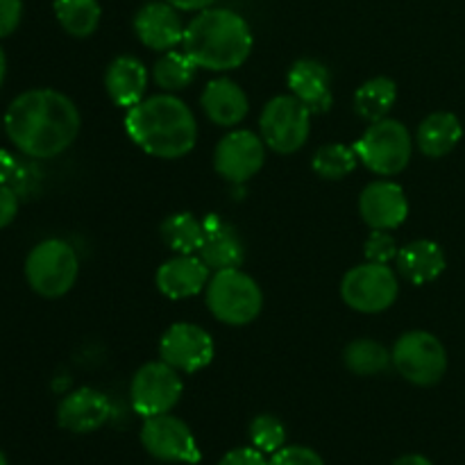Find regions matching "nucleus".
Here are the masks:
<instances>
[{
    "label": "nucleus",
    "instance_id": "37",
    "mask_svg": "<svg viewBox=\"0 0 465 465\" xmlns=\"http://www.w3.org/2000/svg\"><path fill=\"white\" fill-rule=\"evenodd\" d=\"M173 7L182 9V12H203V9L212 7L216 0H166Z\"/></svg>",
    "mask_w": 465,
    "mask_h": 465
},
{
    "label": "nucleus",
    "instance_id": "16",
    "mask_svg": "<svg viewBox=\"0 0 465 465\" xmlns=\"http://www.w3.org/2000/svg\"><path fill=\"white\" fill-rule=\"evenodd\" d=\"M184 30L177 7L166 0L143 5L134 16L136 39L153 50H173L184 41Z\"/></svg>",
    "mask_w": 465,
    "mask_h": 465
},
{
    "label": "nucleus",
    "instance_id": "29",
    "mask_svg": "<svg viewBox=\"0 0 465 465\" xmlns=\"http://www.w3.org/2000/svg\"><path fill=\"white\" fill-rule=\"evenodd\" d=\"M357 162L359 154L354 145L350 148V145L343 143H327L316 150L312 166L322 180H343L357 168Z\"/></svg>",
    "mask_w": 465,
    "mask_h": 465
},
{
    "label": "nucleus",
    "instance_id": "10",
    "mask_svg": "<svg viewBox=\"0 0 465 465\" xmlns=\"http://www.w3.org/2000/svg\"><path fill=\"white\" fill-rule=\"evenodd\" d=\"M184 384L180 380V371L168 366L166 361L145 363L132 377L130 400L139 416L150 418L159 413H171L180 402Z\"/></svg>",
    "mask_w": 465,
    "mask_h": 465
},
{
    "label": "nucleus",
    "instance_id": "1",
    "mask_svg": "<svg viewBox=\"0 0 465 465\" xmlns=\"http://www.w3.org/2000/svg\"><path fill=\"white\" fill-rule=\"evenodd\" d=\"M9 141L30 159H53L71 148L80 132V112L54 89H30L12 100L5 114Z\"/></svg>",
    "mask_w": 465,
    "mask_h": 465
},
{
    "label": "nucleus",
    "instance_id": "32",
    "mask_svg": "<svg viewBox=\"0 0 465 465\" xmlns=\"http://www.w3.org/2000/svg\"><path fill=\"white\" fill-rule=\"evenodd\" d=\"M271 465H325L321 454L304 445H284L271 457Z\"/></svg>",
    "mask_w": 465,
    "mask_h": 465
},
{
    "label": "nucleus",
    "instance_id": "3",
    "mask_svg": "<svg viewBox=\"0 0 465 465\" xmlns=\"http://www.w3.org/2000/svg\"><path fill=\"white\" fill-rule=\"evenodd\" d=\"M184 53L207 71H232L245 64L252 50V30L241 14L207 7L186 25Z\"/></svg>",
    "mask_w": 465,
    "mask_h": 465
},
{
    "label": "nucleus",
    "instance_id": "17",
    "mask_svg": "<svg viewBox=\"0 0 465 465\" xmlns=\"http://www.w3.org/2000/svg\"><path fill=\"white\" fill-rule=\"evenodd\" d=\"M212 280V268L198 254H177L157 271V289L171 300L198 295Z\"/></svg>",
    "mask_w": 465,
    "mask_h": 465
},
{
    "label": "nucleus",
    "instance_id": "36",
    "mask_svg": "<svg viewBox=\"0 0 465 465\" xmlns=\"http://www.w3.org/2000/svg\"><path fill=\"white\" fill-rule=\"evenodd\" d=\"M18 166H21V162L12 153L0 150V184H12V180L18 173Z\"/></svg>",
    "mask_w": 465,
    "mask_h": 465
},
{
    "label": "nucleus",
    "instance_id": "6",
    "mask_svg": "<svg viewBox=\"0 0 465 465\" xmlns=\"http://www.w3.org/2000/svg\"><path fill=\"white\" fill-rule=\"evenodd\" d=\"M359 159L377 175H398L407 168L413 153V139L404 123L381 118L371 123L361 139L354 143Z\"/></svg>",
    "mask_w": 465,
    "mask_h": 465
},
{
    "label": "nucleus",
    "instance_id": "35",
    "mask_svg": "<svg viewBox=\"0 0 465 465\" xmlns=\"http://www.w3.org/2000/svg\"><path fill=\"white\" fill-rule=\"evenodd\" d=\"M18 213V195L12 186L0 184V230L7 227Z\"/></svg>",
    "mask_w": 465,
    "mask_h": 465
},
{
    "label": "nucleus",
    "instance_id": "30",
    "mask_svg": "<svg viewBox=\"0 0 465 465\" xmlns=\"http://www.w3.org/2000/svg\"><path fill=\"white\" fill-rule=\"evenodd\" d=\"M250 440L252 448L262 450L263 454L280 452L286 445V427L280 418L271 416V413H262L250 422Z\"/></svg>",
    "mask_w": 465,
    "mask_h": 465
},
{
    "label": "nucleus",
    "instance_id": "24",
    "mask_svg": "<svg viewBox=\"0 0 465 465\" xmlns=\"http://www.w3.org/2000/svg\"><path fill=\"white\" fill-rule=\"evenodd\" d=\"M395 98H398V86L391 77H372L354 94V112L363 121L377 123L393 109Z\"/></svg>",
    "mask_w": 465,
    "mask_h": 465
},
{
    "label": "nucleus",
    "instance_id": "13",
    "mask_svg": "<svg viewBox=\"0 0 465 465\" xmlns=\"http://www.w3.org/2000/svg\"><path fill=\"white\" fill-rule=\"evenodd\" d=\"M266 159V145L250 130H236L223 136L221 143L216 145L213 154V166L218 175L225 177L227 182H248L250 177L257 175Z\"/></svg>",
    "mask_w": 465,
    "mask_h": 465
},
{
    "label": "nucleus",
    "instance_id": "27",
    "mask_svg": "<svg viewBox=\"0 0 465 465\" xmlns=\"http://www.w3.org/2000/svg\"><path fill=\"white\" fill-rule=\"evenodd\" d=\"M343 361L350 372L359 377H372L384 372L393 363L389 350L372 339H357L345 348Z\"/></svg>",
    "mask_w": 465,
    "mask_h": 465
},
{
    "label": "nucleus",
    "instance_id": "31",
    "mask_svg": "<svg viewBox=\"0 0 465 465\" xmlns=\"http://www.w3.org/2000/svg\"><path fill=\"white\" fill-rule=\"evenodd\" d=\"M398 243L389 230H372L371 239L366 241V259L372 263H389L391 259H398Z\"/></svg>",
    "mask_w": 465,
    "mask_h": 465
},
{
    "label": "nucleus",
    "instance_id": "15",
    "mask_svg": "<svg viewBox=\"0 0 465 465\" xmlns=\"http://www.w3.org/2000/svg\"><path fill=\"white\" fill-rule=\"evenodd\" d=\"M109 416H112V404H109L107 395L89 389V386L68 393L57 407L59 427L71 434L98 431L100 427L107 425Z\"/></svg>",
    "mask_w": 465,
    "mask_h": 465
},
{
    "label": "nucleus",
    "instance_id": "18",
    "mask_svg": "<svg viewBox=\"0 0 465 465\" xmlns=\"http://www.w3.org/2000/svg\"><path fill=\"white\" fill-rule=\"evenodd\" d=\"M203 223L204 236L203 245L198 250V257L213 272L227 271V268H239L245 259V248L234 225H230V223L218 216H207Z\"/></svg>",
    "mask_w": 465,
    "mask_h": 465
},
{
    "label": "nucleus",
    "instance_id": "20",
    "mask_svg": "<svg viewBox=\"0 0 465 465\" xmlns=\"http://www.w3.org/2000/svg\"><path fill=\"white\" fill-rule=\"evenodd\" d=\"M200 103H203V109L209 121L221 127L239 125L248 116L250 109L245 91L236 82L227 80V77L209 82L204 86Z\"/></svg>",
    "mask_w": 465,
    "mask_h": 465
},
{
    "label": "nucleus",
    "instance_id": "26",
    "mask_svg": "<svg viewBox=\"0 0 465 465\" xmlns=\"http://www.w3.org/2000/svg\"><path fill=\"white\" fill-rule=\"evenodd\" d=\"M204 236V223L198 221L193 213L180 212L171 213L166 221L162 223V239L163 243L177 254H195L203 245Z\"/></svg>",
    "mask_w": 465,
    "mask_h": 465
},
{
    "label": "nucleus",
    "instance_id": "7",
    "mask_svg": "<svg viewBox=\"0 0 465 465\" xmlns=\"http://www.w3.org/2000/svg\"><path fill=\"white\" fill-rule=\"evenodd\" d=\"M391 359L400 375L416 386L439 384L448 371V352L430 331L418 330L400 336Z\"/></svg>",
    "mask_w": 465,
    "mask_h": 465
},
{
    "label": "nucleus",
    "instance_id": "39",
    "mask_svg": "<svg viewBox=\"0 0 465 465\" xmlns=\"http://www.w3.org/2000/svg\"><path fill=\"white\" fill-rule=\"evenodd\" d=\"M5 73H7V59H5V53H3V48H0V86H3Z\"/></svg>",
    "mask_w": 465,
    "mask_h": 465
},
{
    "label": "nucleus",
    "instance_id": "38",
    "mask_svg": "<svg viewBox=\"0 0 465 465\" xmlns=\"http://www.w3.org/2000/svg\"><path fill=\"white\" fill-rule=\"evenodd\" d=\"M393 465H434V463H431L427 457H422V454H404V457H400Z\"/></svg>",
    "mask_w": 465,
    "mask_h": 465
},
{
    "label": "nucleus",
    "instance_id": "28",
    "mask_svg": "<svg viewBox=\"0 0 465 465\" xmlns=\"http://www.w3.org/2000/svg\"><path fill=\"white\" fill-rule=\"evenodd\" d=\"M198 64L189 57L186 53H177V50H166L157 64H154V82L162 86L163 91L173 94V91H182L191 86L195 80V71Z\"/></svg>",
    "mask_w": 465,
    "mask_h": 465
},
{
    "label": "nucleus",
    "instance_id": "8",
    "mask_svg": "<svg viewBox=\"0 0 465 465\" xmlns=\"http://www.w3.org/2000/svg\"><path fill=\"white\" fill-rule=\"evenodd\" d=\"M259 127L271 150L280 154L298 153L312 132V112L295 95H277L263 107Z\"/></svg>",
    "mask_w": 465,
    "mask_h": 465
},
{
    "label": "nucleus",
    "instance_id": "14",
    "mask_svg": "<svg viewBox=\"0 0 465 465\" xmlns=\"http://www.w3.org/2000/svg\"><path fill=\"white\" fill-rule=\"evenodd\" d=\"M359 213L371 230H395L409 216V200L402 186L389 180H377L363 189Z\"/></svg>",
    "mask_w": 465,
    "mask_h": 465
},
{
    "label": "nucleus",
    "instance_id": "22",
    "mask_svg": "<svg viewBox=\"0 0 465 465\" xmlns=\"http://www.w3.org/2000/svg\"><path fill=\"white\" fill-rule=\"evenodd\" d=\"M445 252L436 241L420 239L398 252V271L411 284L422 286L439 280L445 271Z\"/></svg>",
    "mask_w": 465,
    "mask_h": 465
},
{
    "label": "nucleus",
    "instance_id": "11",
    "mask_svg": "<svg viewBox=\"0 0 465 465\" xmlns=\"http://www.w3.org/2000/svg\"><path fill=\"white\" fill-rule=\"evenodd\" d=\"M141 443L150 457L166 463H198L203 457L189 425L171 413L145 418L141 427Z\"/></svg>",
    "mask_w": 465,
    "mask_h": 465
},
{
    "label": "nucleus",
    "instance_id": "21",
    "mask_svg": "<svg viewBox=\"0 0 465 465\" xmlns=\"http://www.w3.org/2000/svg\"><path fill=\"white\" fill-rule=\"evenodd\" d=\"M104 86H107V94L114 104L130 109L143 100L145 89H148V71H145L143 62L132 54H123L109 64Z\"/></svg>",
    "mask_w": 465,
    "mask_h": 465
},
{
    "label": "nucleus",
    "instance_id": "4",
    "mask_svg": "<svg viewBox=\"0 0 465 465\" xmlns=\"http://www.w3.org/2000/svg\"><path fill=\"white\" fill-rule=\"evenodd\" d=\"M263 304L262 289L239 268L213 272L207 284V307L225 325L243 327L259 316Z\"/></svg>",
    "mask_w": 465,
    "mask_h": 465
},
{
    "label": "nucleus",
    "instance_id": "19",
    "mask_svg": "<svg viewBox=\"0 0 465 465\" xmlns=\"http://www.w3.org/2000/svg\"><path fill=\"white\" fill-rule=\"evenodd\" d=\"M291 95L300 100L312 114L330 112L334 95H331L330 71L318 59H298L289 71Z\"/></svg>",
    "mask_w": 465,
    "mask_h": 465
},
{
    "label": "nucleus",
    "instance_id": "5",
    "mask_svg": "<svg viewBox=\"0 0 465 465\" xmlns=\"http://www.w3.org/2000/svg\"><path fill=\"white\" fill-rule=\"evenodd\" d=\"M80 262L71 243L62 239L41 241L25 259V280L41 298H62L73 289Z\"/></svg>",
    "mask_w": 465,
    "mask_h": 465
},
{
    "label": "nucleus",
    "instance_id": "12",
    "mask_svg": "<svg viewBox=\"0 0 465 465\" xmlns=\"http://www.w3.org/2000/svg\"><path fill=\"white\" fill-rule=\"evenodd\" d=\"M162 361L180 372H198L213 359V339L207 330L191 322H175L168 327L159 343Z\"/></svg>",
    "mask_w": 465,
    "mask_h": 465
},
{
    "label": "nucleus",
    "instance_id": "9",
    "mask_svg": "<svg viewBox=\"0 0 465 465\" xmlns=\"http://www.w3.org/2000/svg\"><path fill=\"white\" fill-rule=\"evenodd\" d=\"M398 275L389 263H363L343 277L341 298L350 309L361 313H380L393 307L398 300Z\"/></svg>",
    "mask_w": 465,
    "mask_h": 465
},
{
    "label": "nucleus",
    "instance_id": "25",
    "mask_svg": "<svg viewBox=\"0 0 465 465\" xmlns=\"http://www.w3.org/2000/svg\"><path fill=\"white\" fill-rule=\"evenodd\" d=\"M54 16L64 32L77 39H86L98 30L100 3L98 0H54Z\"/></svg>",
    "mask_w": 465,
    "mask_h": 465
},
{
    "label": "nucleus",
    "instance_id": "23",
    "mask_svg": "<svg viewBox=\"0 0 465 465\" xmlns=\"http://www.w3.org/2000/svg\"><path fill=\"white\" fill-rule=\"evenodd\" d=\"M463 139V125L457 114L452 112H436L430 114L418 127V148L422 154L431 159H440L452 153Z\"/></svg>",
    "mask_w": 465,
    "mask_h": 465
},
{
    "label": "nucleus",
    "instance_id": "34",
    "mask_svg": "<svg viewBox=\"0 0 465 465\" xmlns=\"http://www.w3.org/2000/svg\"><path fill=\"white\" fill-rule=\"evenodd\" d=\"M218 465H271V461L257 448H236L230 450Z\"/></svg>",
    "mask_w": 465,
    "mask_h": 465
},
{
    "label": "nucleus",
    "instance_id": "33",
    "mask_svg": "<svg viewBox=\"0 0 465 465\" xmlns=\"http://www.w3.org/2000/svg\"><path fill=\"white\" fill-rule=\"evenodd\" d=\"M23 16V0H0V39L18 27Z\"/></svg>",
    "mask_w": 465,
    "mask_h": 465
},
{
    "label": "nucleus",
    "instance_id": "40",
    "mask_svg": "<svg viewBox=\"0 0 465 465\" xmlns=\"http://www.w3.org/2000/svg\"><path fill=\"white\" fill-rule=\"evenodd\" d=\"M0 465H7V457L3 452H0Z\"/></svg>",
    "mask_w": 465,
    "mask_h": 465
},
{
    "label": "nucleus",
    "instance_id": "2",
    "mask_svg": "<svg viewBox=\"0 0 465 465\" xmlns=\"http://www.w3.org/2000/svg\"><path fill=\"white\" fill-rule=\"evenodd\" d=\"M125 130L143 153L162 159L184 157L198 141L193 112L171 94L153 95L130 107Z\"/></svg>",
    "mask_w": 465,
    "mask_h": 465
}]
</instances>
